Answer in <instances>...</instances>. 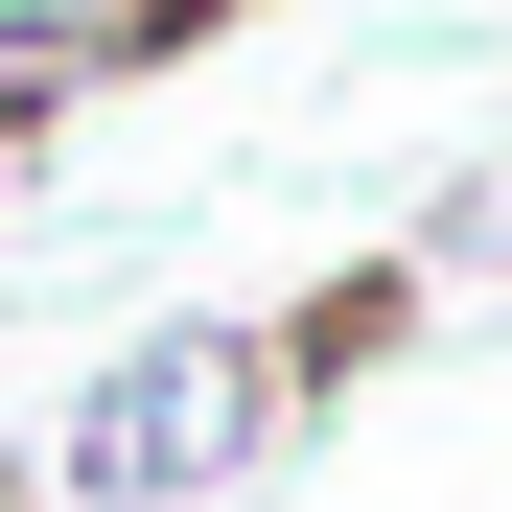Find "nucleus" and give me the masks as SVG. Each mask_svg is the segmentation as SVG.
<instances>
[{"instance_id":"nucleus-1","label":"nucleus","mask_w":512,"mask_h":512,"mask_svg":"<svg viewBox=\"0 0 512 512\" xmlns=\"http://www.w3.org/2000/svg\"><path fill=\"white\" fill-rule=\"evenodd\" d=\"M303 419V350L233 303H163L117 326L94 373H70V419L24 443V512H187V489H256V443Z\"/></svg>"},{"instance_id":"nucleus-2","label":"nucleus","mask_w":512,"mask_h":512,"mask_svg":"<svg viewBox=\"0 0 512 512\" xmlns=\"http://www.w3.org/2000/svg\"><path fill=\"white\" fill-rule=\"evenodd\" d=\"M210 24L187 0H0V140H47L70 94H140V70H187Z\"/></svg>"},{"instance_id":"nucleus-3","label":"nucleus","mask_w":512,"mask_h":512,"mask_svg":"<svg viewBox=\"0 0 512 512\" xmlns=\"http://www.w3.org/2000/svg\"><path fill=\"white\" fill-rule=\"evenodd\" d=\"M24 163H47V140H0V233H24Z\"/></svg>"}]
</instances>
